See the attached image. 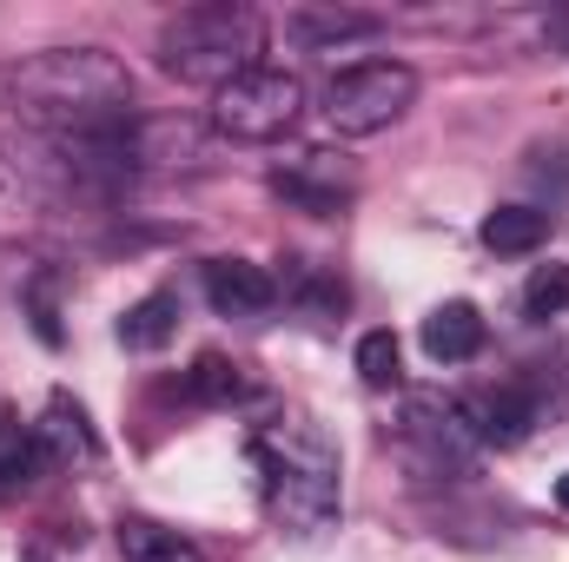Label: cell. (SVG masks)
Masks as SVG:
<instances>
[{
  "mask_svg": "<svg viewBox=\"0 0 569 562\" xmlns=\"http://www.w3.org/2000/svg\"><path fill=\"white\" fill-rule=\"evenodd\" d=\"M7 93H13V113L53 133V145H87L133 127V80L93 47H53L7 67Z\"/></svg>",
  "mask_w": 569,
  "mask_h": 562,
  "instance_id": "cell-1",
  "label": "cell"
},
{
  "mask_svg": "<svg viewBox=\"0 0 569 562\" xmlns=\"http://www.w3.org/2000/svg\"><path fill=\"white\" fill-rule=\"evenodd\" d=\"M259 470H266V510L291 536H325L338 516V443L311 418H284L259 436Z\"/></svg>",
  "mask_w": 569,
  "mask_h": 562,
  "instance_id": "cell-2",
  "label": "cell"
},
{
  "mask_svg": "<svg viewBox=\"0 0 569 562\" xmlns=\"http://www.w3.org/2000/svg\"><path fill=\"white\" fill-rule=\"evenodd\" d=\"M259 47H266V27H259V13L252 7H232V0H219V7H186V13H172L166 27H159V67L172 73V80H192V87H226V80H239V73H252L259 67Z\"/></svg>",
  "mask_w": 569,
  "mask_h": 562,
  "instance_id": "cell-3",
  "label": "cell"
},
{
  "mask_svg": "<svg viewBox=\"0 0 569 562\" xmlns=\"http://www.w3.org/2000/svg\"><path fill=\"white\" fill-rule=\"evenodd\" d=\"M418 100V73L405 60H358L345 73H331L325 87V120L338 140H371L391 120H405Z\"/></svg>",
  "mask_w": 569,
  "mask_h": 562,
  "instance_id": "cell-4",
  "label": "cell"
},
{
  "mask_svg": "<svg viewBox=\"0 0 569 562\" xmlns=\"http://www.w3.org/2000/svg\"><path fill=\"white\" fill-rule=\"evenodd\" d=\"M298 113H305V87L284 67H252V73H239L212 93V127L239 145L284 140L298 127Z\"/></svg>",
  "mask_w": 569,
  "mask_h": 562,
  "instance_id": "cell-5",
  "label": "cell"
},
{
  "mask_svg": "<svg viewBox=\"0 0 569 562\" xmlns=\"http://www.w3.org/2000/svg\"><path fill=\"white\" fill-rule=\"evenodd\" d=\"M206 298H212L219 318H259V311H272L279 279L252 259H212L206 265Z\"/></svg>",
  "mask_w": 569,
  "mask_h": 562,
  "instance_id": "cell-6",
  "label": "cell"
},
{
  "mask_svg": "<svg viewBox=\"0 0 569 562\" xmlns=\"http://www.w3.org/2000/svg\"><path fill=\"white\" fill-rule=\"evenodd\" d=\"M463 418H470V436H477V443L517 450V443L530 436V423H537V404H530V391H523V384H497V391L470 398V404H463Z\"/></svg>",
  "mask_w": 569,
  "mask_h": 562,
  "instance_id": "cell-7",
  "label": "cell"
},
{
  "mask_svg": "<svg viewBox=\"0 0 569 562\" xmlns=\"http://www.w3.org/2000/svg\"><path fill=\"white\" fill-rule=\"evenodd\" d=\"M272 192L284 205H298V212H318V219L345 212V199H351V185L331 179V152H305L291 172H272Z\"/></svg>",
  "mask_w": 569,
  "mask_h": 562,
  "instance_id": "cell-8",
  "label": "cell"
},
{
  "mask_svg": "<svg viewBox=\"0 0 569 562\" xmlns=\"http://www.w3.org/2000/svg\"><path fill=\"white\" fill-rule=\"evenodd\" d=\"M425 351L437 358V364L477 358V351H483V318H477V304H463V298L437 304V311L425 318Z\"/></svg>",
  "mask_w": 569,
  "mask_h": 562,
  "instance_id": "cell-9",
  "label": "cell"
},
{
  "mask_svg": "<svg viewBox=\"0 0 569 562\" xmlns=\"http://www.w3.org/2000/svg\"><path fill=\"white\" fill-rule=\"evenodd\" d=\"M543 239H550V212H537V205H497V212L483 219V245L503 252V259H523V252H537Z\"/></svg>",
  "mask_w": 569,
  "mask_h": 562,
  "instance_id": "cell-10",
  "label": "cell"
},
{
  "mask_svg": "<svg viewBox=\"0 0 569 562\" xmlns=\"http://www.w3.org/2000/svg\"><path fill=\"white\" fill-rule=\"evenodd\" d=\"M40 470H47V443H40V430L0 418V496H20Z\"/></svg>",
  "mask_w": 569,
  "mask_h": 562,
  "instance_id": "cell-11",
  "label": "cell"
},
{
  "mask_svg": "<svg viewBox=\"0 0 569 562\" xmlns=\"http://www.w3.org/2000/svg\"><path fill=\"white\" fill-rule=\"evenodd\" d=\"M291 33H298L305 47L371 40V33H378V13H351V7H298V13H291Z\"/></svg>",
  "mask_w": 569,
  "mask_h": 562,
  "instance_id": "cell-12",
  "label": "cell"
},
{
  "mask_svg": "<svg viewBox=\"0 0 569 562\" xmlns=\"http://www.w3.org/2000/svg\"><path fill=\"white\" fill-rule=\"evenodd\" d=\"M172 331H179V298H172V291H152V298H140V304L120 318V344H127V351H166Z\"/></svg>",
  "mask_w": 569,
  "mask_h": 562,
  "instance_id": "cell-13",
  "label": "cell"
},
{
  "mask_svg": "<svg viewBox=\"0 0 569 562\" xmlns=\"http://www.w3.org/2000/svg\"><path fill=\"white\" fill-rule=\"evenodd\" d=\"M120 550H127V562H206L192 536L159 530V523H120Z\"/></svg>",
  "mask_w": 569,
  "mask_h": 562,
  "instance_id": "cell-14",
  "label": "cell"
},
{
  "mask_svg": "<svg viewBox=\"0 0 569 562\" xmlns=\"http://www.w3.org/2000/svg\"><path fill=\"white\" fill-rule=\"evenodd\" d=\"M186 391H192V398H206V404H239V398L252 391V378H246L232 358L199 351V358H192V371H186Z\"/></svg>",
  "mask_w": 569,
  "mask_h": 562,
  "instance_id": "cell-15",
  "label": "cell"
},
{
  "mask_svg": "<svg viewBox=\"0 0 569 562\" xmlns=\"http://www.w3.org/2000/svg\"><path fill=\"white\" fill-rule=\"evenodd\" d=\"M358 378H365L371 391H391V384L405 378V351H398L391 331H365V338H358Z\"/></svg>",
  "mask_w": 569,
  "mask_h": 562,
  "instance_id": "cell-16",
  "label": "cell"
},
{
  "mask_svg": "<svg viewBox=\"0 0 569 562\" xmlns=\"http://www.w3.org/2000/svg\"><path fill=\"white\" fill-rule=\"evenodd\" d=\"M523 304H530V318H557V311H569V265H543L537 279L523 284Z\"/></svg>",
  "mask_w": 569,
  "mask_h": 562,
  "instance_id": "cell-17",
  "label": "cell"
},
{
  "mask_svg": "<svg viewBox=\"0 0 569 562\" xmlns=\"http://www.w3.org/2000/svg\"><path fill=\"white\" fill-rule=\"evenodd\" d=\"M47 436H53V443H60V450H67V443H73V450H80V456H100V443H93V430H87V411H80V404H67V398H53V411H47Z\"/></svg>",
  "mask_w": 569,
  "mask_h": 562,
  "instance_id": "cell-18",
  "label": "cell"
},
{
  "mask_svg": "<svg viewBox=\"0 0 569 562\" xmlns=\"http://www.w3.org/2000/svg\"><path fill=\"white\" fill-rule=\"evenodd\" d=\"M557 503L569 510V476H557Z\"/></svg>",
  "mask_w": 569,
  "mask_h": 562,
  "instance_id": "cell-19",
  "label": "cell"
},
{
  "mask_svg": "<svg viewBox=\"0 0 569 562\" xmlns=\"http://www.w3.org/2000/svg\"><path fill=\"white\" fill-rule=\"evenodd\" d=\"M27 562H47V556H27Z\"/></svg>",
  "mask_w": 569,
  "mask_h": 562,
  "instance_id": "cell-20",
  "label": "cell"
}]
</instances>
